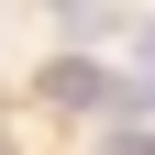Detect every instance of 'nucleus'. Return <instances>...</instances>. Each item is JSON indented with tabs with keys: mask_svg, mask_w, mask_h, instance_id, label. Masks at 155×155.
<instances>
[{
	"mask_svg": "<svg viewBox=\"0 0 155 155\" xmlns=\"http://www.w3.org/2000/svg\"><path fill=\"white\" fill-rule=\"evenodd\" d=\"M55 111H122V78L111 67H89V55H45V78H33Z\"/></svg>",
	"mask_w": 155,
	"mask_h": 155,
	"instance_id": "nucleus-1",
	"label": "nucleus"
},
{
	"mask_svg": "<svg viewBox=\"0 0 155 155\" xmlns=\"http://www.w3.org/2000/svg\"><path fill=\"white\" fill-rule=\"evenodd\" d=\"M100 155H155V133H111V144H100Z\"/></svg>",
	"mask_w": 155,
	"mask_h": 155,
	"instance_id": "nucleus-3",
	"label": "nucleus"
},
{
	"mask_svg": "<svg viewBox=\"0 0 155 155\" xmlns=\"http://www.w3.org/2000/svg\"><path fill=\"white\" fill-rule=\"evenodd\" d=\"M122 111H155V22L122 33Z\"/></svg>",
	"mask_w": 155,
	"mask_h": 155,
	"instance_id": "nucleus-2",
	"label": "nucleus"
}]
</instances>
